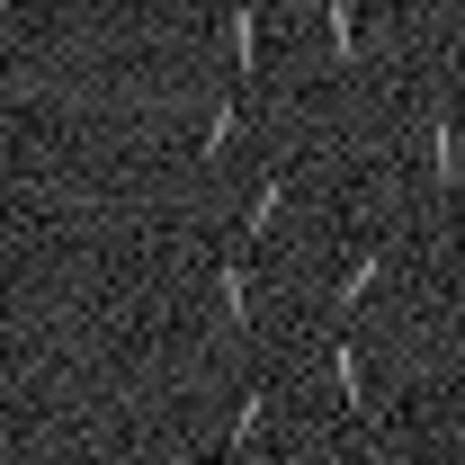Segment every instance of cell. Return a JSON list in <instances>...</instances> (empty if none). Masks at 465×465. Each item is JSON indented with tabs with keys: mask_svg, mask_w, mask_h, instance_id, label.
I'll return each mask as SVG.
<instances>
[{
	"mask_svg": "<svg viewBox=\"0 0 465 465\" xmlns=\"http://www.w3.org/2000/svg\"><path fill=\"white\" fill-rule=\"evenodd\" d=\"M430 171H439V188L457 197V179H465V134H457V116H448V108L430 116Z\"/></svg>",
	"mask_w": 465,
	"mask_h": 465,
	"instance_id": "1",
	"label": "cell"
},
{
	"mask_svg": "<svg viewBox=\"0 0 465 465\" xmlns=\"http://www.w3.org/2000/svg\"><path fill=\"white\" fill-rule=\"evenodd\" d=\"M322 358H331V385H341V403L358 411V420H367V411H376V403H367V358H358L349 341H331Z\"/></svg>",
	"mask_w": 465,
	"mask_h": 465,
	"instance_id": "2",
	"label": "cell"
},
{
	"mask_svg": "<svg viewBox=\"0 0 465 465\" xmlns=\"http://www.w3.org/2000/svg\"><path fill=\"white\" fill-rule=\"evenodd\" d=\"M287 162H278V171H269V179H260V188H251V206H242V224H251V242H260V232H269V224H278V206H287Z\"/></svg>",
	"mask_w": 465,
	"mask_h": 465,
	"instance_id": "3",
	"label": "cell"
},
{
	"mask_svg": "<svg viewBox=\"0 0 465 465\" xmlns=\"http://www.w3.org/2000/svg\"><path fill=\"white\" fill-rule=\"evenodd\" d=\"M322 27H331V63H358V0H322Z\"/></svg>",
	"mask_w": 465,
	"mask_h": 465,
	"instance_id": "4",
	"label": "cell"
},
{
	"mask_svg": "<svg viewBox=\"0 0 465 465\" xmlns=\"http://www.w3.org/2000/svg\"><path fill=\"white\" fill-rule=\"evenodd\" d=\"M242 134V99H215V116H206V134H197V162H224V143Z\"/></svg>",
	"mask_w": 465,
	"mask_h": 465,
	"instance_id": "5",
	"label": "cell"
},
{
	"mask_svg": "<svg viewBox=\"0 0 465 465\" xmlns=\"http://www.w3.org/2000/svg\"><path fill=\"white\" fill-rule=\"evenodd\" d=\"M215 295H224V322L242 331V322H251V260H224V278H215Z\"/></svg>",
	"mask_w": 465,
	"mask_h": 465,
	"instance_id": "6",
	"label": "cell"
},
{
	"mask_svg": "<svg viewBox=\"0 0 465 465\" xmlns=\"http://www.w3.org/2000/svg\"><path fill=\"white\" fill-rule=\"evenodd\" d=\"M260 430H269V394L251 385V394H242V411H232V457H251V448H260Z\"/></svg>",
	"mask_w": 465,
	"mask_h": 465,
	"instance_id": "7",
	"label": "cell"
},
{
	"mask_svg": "<svg viewBox=\"0 0 465 465\" xmlns=\"http://www.w3.org/2000/svg\"><path fill=\"white\" fill-rule=\"evenodd\" d=\"M376 278H385V251H358V260H349V278H341V313H358Z\"/></svg>",
	"mask_w": 465,
	"mask_h": 465,
	"instance_id": "8",
	"label": "cell"
},
{
	"mask_svg": "<svg viewBox=\"0 0 465 465\" xmlns=\"http://www.w3.org/2000/svg\"><path fill=\"white\" fill-rule=\"evenodd\" d=\"M251 45H260V18H251V0L224 18V54H232V72H251Z\"/></svg>",
	"mask_w": 465,
	"mask_h": 465,
	"instance_id": "9",
	"label": "cell"
},
{
	"mask_svg": "<svg viewBox=\"0 0 465 465\" xmlns=\"http://www.w3.org/2000/svg\"><path fill=\"white\" fill-rule=\"evenodd\" d=\"M457 215H465V179H457Z\"/></svg>",
	"mask_w": 465,
	"mask_h": 465,
	"instance_id": "10",
	"label": "cell"
},
{
	"mask_svg": "<svg viewBox=\"0 0 465 465\" xmlns=\"http://www.w3.org/2000/svg\"><path fill=\"white\" fill-rule=\"evenodd\" d=\"M457 349H465V313H457Z\"/></svg>",
	"mask_w": 465,
	"mask_h": 465,
	"instance_id": "11",
	"label": "cell"
}]
</instances>
